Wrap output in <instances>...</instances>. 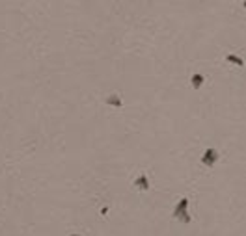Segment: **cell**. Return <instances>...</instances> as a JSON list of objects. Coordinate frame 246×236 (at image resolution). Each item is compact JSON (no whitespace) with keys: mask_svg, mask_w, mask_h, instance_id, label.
I'll list each match as a JSON object with an SVG mask.
<instances>
[{"mask_svg":"<svg viewBox=\"0 0 246 236\" xmlns=\"http://www.w3.org/2000/svg\"><path fill=\"white\" fill-rule=\"evenodd\" d=\"M202 160H203V164H205V165H213V164L218 160V153H216L215 149H207V153L203 154V158H202Z\"/></svg>","mask_w":246,"mask_h":236,"instance_id":"cell-1","label":"cell"},{"mask_svg":"<svg viewBox=\"0 0 246 236\" xmlns=\"http://www.w3.org/2000/svg\"><path fill=\"white\" fill-rule=\"evenodd\" d=\"M202 84H203V76H202L200 73H196V75L192 76V87L198 89V87H202Z\"/></svg>","mask_w":246,"mask_h":236,"instance_id":"cell-2","label":"cell"},{"mask_svg":"<svg viewBox=\"0 0 246 236\" xmlns=\"http://www.w3.org/2000/svg\"><path fill=\"white\" fill-rule=\"evenodd\" d=\"M136 184H138V186H142L144 190H147V188H149V182H147V179H145V177H144V175H142V177H140V179L136 181Z\"/></svg>","mask_w":246,"mask_h":236,"instance_id":"cell-3","label":"cell"},{"mask_svg":"<svg viewBox=\"0 0 246 236\" xmlns=\"http://www.w3.org/2000/svg\"><path fill=\"white\" fill-rule=\"evenodd\" d=\"M106 102H108V104H114V106H121V100H119L118 97H108Z\"/></svg>","mask_w":246,"mask_h":236,"instance_id":"cell-4","label":"cell"},{"mask_svg":"<svg viewBox=\"0 0 246 236\" xmlns=\"http://www.w3.org/2000/svg\"><path fill=\"white\" fill-rule=\"evenodd\" d=\"M227 60H229V62H235V63H239V65H242V60H239V56H227Z\"/></svg>","mask_w":246,"mask_h":236,"instance_id":"cell-5","label":"cell"}]
</instances>
